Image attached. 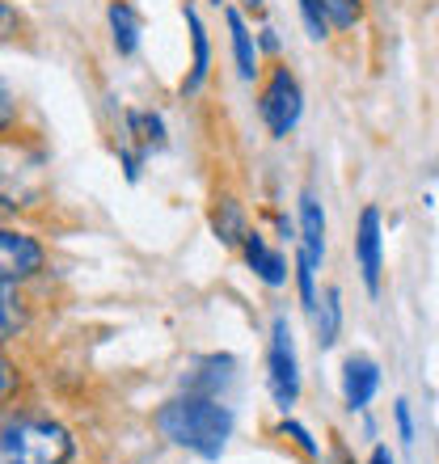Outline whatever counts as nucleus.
I'll list each match as a JSON object with an SVG mask.
<instances>
[{"instance_id":"4be33fe9","label":"nucleus","mask_w":439,"mask_h":464,"mask_svg":"<svg viewBox=\"0 0 439 464\" xmlns=\"http://www.w3.org/2000/svg\"><path fill=\"white\" fill-rule=\"evenodd\" d=\"M17 380H22V376H17V367L0 354V401H9L13 392H17Z\"/></svg>"},{"instance_id":"6e6552de","label":"nucleus","mask_w":439,"mask_h":464,"mask_svg":"<svg viewBox=\"0 0 439 464\" xmlns=\"http://www.w3.org/2000/svg\"><path fill=\"white\" fill-rule=\"evenodd\" d=\"M182 17H186V30H190V76L182 81V93L186 98H195L203 81L211 72V43H208V30H203V17H199L195 0H186L182 5Z\"/></svg>"},{"instance_id":"b1692460","label":"nucleus","mask_w":439,"mask_h":464,"mask_svg":"<svg viewBox=\"0 0 439 464\" xmlns=\"http://www.w3.org/2000/svg\"><path fill=\"white\" fill-rule=\"evenodd\" d=\"M13 122H17V106H13V98L5 93V89H0V135L9 131Z\"/></svg>"},{"instance_id":"0eeeda50","label":"nucleus","mask_w":439,"mask_h":464,"mask_svg":"<svg viewBox=\"0 0 439 464\" xmlns=\"http://www.w3.org/2000/svg\"><path fill=\"white\" fill-rule=\"evenodd\" d=\"M376 389H380L376 359L346 354V363H342V401H346V410H367L372 397H376Z\"/></svg>"},{"instance_id":"bb28decb","label":"nucleus","mask_w":439,"mask_h":464,"mask_svg":"<svg viewBox=\"0 0 439 464\" xmlns=\"http://www.w3.org/2000/svg\"><path fill=\"white\" fill-rule=\"evenodd\" d=\"M241 5H245V9H254V13L262 9V0H241Z\"/></svg>"},{"instance_id":"4468645a","label":"nucleus","mask_w":439,"mask_h":464,"mask_svg":"<svg viewBox=\"0 0 439 464\" xmlns=\"http://www.w3.org/2000/svg\"><path fill=\"white\" fill-rule=\"evenodd\" d=\"M321 313H317V343L321 346H334L338 343V330H342V295L338 287H329L326 300H317Z\"/></svg>"},{"instance_id":"f3484780","label":"nucleus","mask_w":439,"mask_h":464,"mask_svg":"<svg viewBox=\"0 0 439 464\" xmlns=\"http://www.w3.org/2000/svg\"><path fill=\"white\" fill-rule=\"evenodd\" d=\"M127 127H132V135L140 140V148H165V122H161V114H140L132 111L127 114Z\"/></svg>"},{"instance_id":"412c9836","label":"nucleus","mask_w":439,"mask_h":464,"mask_svg":"<svg viewBox=\"0 0 439 464\" xmlns=\"http://www.w3.org/2000/svg\"><path fill=\"white\" fill-rule=\"evenodd\" d=\"M393 422H397V435H402V443H415V414H410V401H397V405H393Z\"/></svg>"},{"instance_id":"1a4fd4ad","label":"nucleus","mask_w":439,"mask_h":464,"mask_svg":"<svg viewBox=\"0 0 439 464\" xmlns=\"http://www.w3.org/2000/svg\"><path fill=\"white\" fill-rule=\"evenodd\" d=\"M241 254H245V262H249V270H254L267 287H283V283H288V257H283L262 232L249 228V237L241 241Z\"/></svg>"},{"instance_id":"a878e982","label":"nucleus","mask_w":439,"mask_h":464,"mask_svg":"<svg viewBox=\"0 0 439 464\" xmlns=\"http://www.w3.org/2000/svg\"><path fill=\"white\" fill-rule=\"evenodd\" d=\"M262 47H267V51H279V38L270 34V30H262Z\"/></svg>"},{"instance_id":"20e7f679","label":"nucleus","mask_w":439,"mask_h":464,"mask_svg":"<svg viewBox=\"0 0 439 464\" xmlns=\"http://www.w3.org/2000/svg\"><path fill=\"white\" fill-rule=\"evenodd\" d=\"M267 380H270V397L283 414L300 401V359H296L292 343V325L288 317L270 321V346H267Z\"/></svg>"},{"instance_id":"a211bd4d","label":"nucleus","mask_w":439,"mask_h":464,"mask_svg":"<svg viewBox=\"0 0 439 464\" xmlns=\"http://www.w3.org/2000/svg\"><path fill=\"white\" fill-rule=\"evenodd\" d=\"M321 13H326L329 30H351L364 17V5L359 0H321Z\"/></svg>"},{"instance_id":"6ab92c4d","label":"nucleus","mask_w":439,"mask_h":464,"mask_svg":"<svg viewBox=\"0 0 439 464\" xmlns=\"http://www.w3.org/2000/svg\"><path fill=\"white\" fill-rule=\"evenodd\" d=\"M300 17H305V30L308 38H329V22H326V13H321V0H300Z\"/></svg>"},{"instance_id":"f03ea898","label":"nucleus","mask_w":439,"mask_h":464,"mask_svg":"<svg viewBox=\"0 0 439 464\" xmlns=\"http://www.w3.org/2000/svg\"><path fill=\"white\" fill-rule=\"evenodd\" d=\"M73 430L43 414L0 418V464H73Z\"/></svg>"},{"instance_id":"5701e85b","label":"nucleus","mask_w":439,"mask_h":464,"mask_svg":"<svg viewBox=\"0 0 439 464\" xmlns=\"http://www.w3.org/2000/svg\"><path fill=\"white\" fill-rule=\"evenodd\" d=\"M17 30H22V17H17V9H13L9 0H0V43H5V38H13Z\"/></svg>"},{"instance_id":"2eb2a0df","label":"nucleus","mask_w":439,"mask_h":464,"mask_svg":"<svg viewBox=\"0 0 439 464\" xmlns=\"http://www.w3.org/2000/svg\"><path fill=\"white\" fill-rule=\"evenodd\" d=\"M296 287H300V304L308 313H317V257L308 254V249L296 254Z\"/></svg>"},{"instance_id":"cd10ccee","label":"nucleus","mask_w":439,"mask_h":464,"mask_svg":"<svg viewBox=\"0 0 439 464\" xmlns=\"http://www.w3.org/2000/svg\"><path fill=\"white\" fill-rule=\"evenodd\" d=\"M211 5H224V0H211Z\"/></svg>"},{"instance_id":"f8f14e48","label":"nucleus","mask_w":439,"mask_h":464,"mask_svg":"<svg viewBox=\"0 0 439 464\" xmlns=\"http://www.w3.org/2000/svg\"><path fill=\"white\" fill-rule=\"evenodd\" d=\"M300 249H308L317 262L326 254V211H321V198L313 190L300 195Z\"/></svg>"},{"instance_id":"423d86ee","label":"nucleus","mask_w":439,"mask_h":464,"mask_svg":"<svg viewBox=\"0 0 439 464\" xmlns=\"http://www.w3.org/2000/svg\"><path fill=\"white\" fill-rule=\"evenodd\" d=\"M355 262L364 275V287L372 295L380 292V270H385V228H380V211L364 208L355 224Z\"/></svg>"},{"instance_id":"dca6fc26","label":"nucleus","mask_w":439,"mask_h":464,"mask_svg":"<svg viewBox=\"0 0 439 464\" xmlns=\"http://www.w3.org/2000/svg\"><path fill=\"white\" fill-rule=\"evenodd\" d=\"M22 325H25V313H22V300H17V287L0 283V343L13 338Z\"/></svg>"},{"instance_id":"9b49d317","label":"nucleus","mask_w":439,"mask_h":464,"mask_svg":"<svg viewBox=\"0 0 439 464\" xmlns=\"http://www.w3.org/2000/svg\"><path fill=\"white\" fill-rule=\"evenodd\" d=\"M110 43H114V51L119 55H135V47H140V13L127 5V0H110Z\"/></svg>"},{"instance_id":"393cba45","label":"nucleus","mask_w":439,"mask_h":464,"mask_svg":"<svg viewBox=\"0 0 439 464\" xmlns=\"http://www.w3.org/2000/svg\"><path fill=\"white\" fill-rule=\"evenodd\" d=\"M367 464H397V460H393V452L385 448V443H376V448H372V456H367Z\"/></svg>"},{"instance_id":"aec40b11","label":"nucleus","mask_w":439,"mask_h":464,"mask_svg":"<svg viewBox=\"0 0 439 464\" xmlns=\"http://www.w3.org/2000/svg\"><path fill=\"white\" fill-rule=\"evenodd\" d=\"M279 435H288V440H292V443H296V448H300V452H305V456H321L317 440H313V435H308V430L300 427L296 418H283V422H279Z\"/></svg>"},{"instance_id":"9d476101","label":"nucleus","mask_w":439,"mask_h":464,"mask_svg":"<svg viewBox=\"0 0 439 464\" xmlns=\"http://www.w3.org/2000/svg\"><path fill=\"white\" fill-rule=\"evenodd\" d=\"M224 17H229V38H232V60H237V72H241V81H254V76H258V43H254V30L245 25V17L237 9H229Z\"/></svg>"},{"instance_id":"ddd939ff","label":"nucleus","mask_w":439,"mask_h":464,"mask_svg":"<svg viewBox=\"0 0 439 464\" xmlns=\"http://www.w3.org/2000/svg\"><path fill=\"white\" fill-rule=\"evenodd\" d=\"M211 232H216L224 245H237L241 249V241L249 237V220H245V211L237 198H216V208H211Z\"/></svg>"},{"instance_id":"39448f33","label":"nucleus","mask_w":439,"mask_h":464,"mask_svg":"<svg viewBox=\"0 0 439 464\" xmlns=\"http://www.w3.org/2000/svg\"><path fill=\"white\" fill-rule=\"evenodd\" d=\"M43 266H47V249L30 232H17L0 224V283L17 287V283L43 275Z\"/></svg>"},{"instance_id":"7ed1b4c3","label":"nucleus","mask_w":439,"mask_h":464,"mask_svg":"<svg viewBox=\"0 0 439 464\" xmlns=\"http://www.w3.org/2000/svg\"><path fill=\"white\" fill-rule=\"evenodd\" d=\"M258 114L267 122V131L275 140H288L296 131V122L305 114V93H300V81L292 76V68L275 63L262 85V98H258Z\"/></svg>"},{"instance_id":"f257e3e1","label":"nucleus","mask_w":439,"mask_h":464,"mask_svg":"<svg viewBox=\"0 0 439 464\" xmlns=\"http://www.w3.org/2000/svg\"><path fill=\"white\" fill-rule=\"evenodd\" d=\"M157 430L161 440H170L173 448L199 456V460H220L232 440V410L211 392L186 389L173 401L157 410Z\"/></svg>"}]
</instances>
